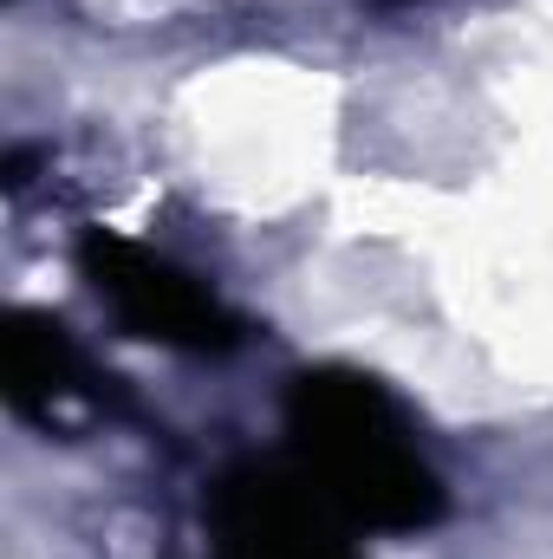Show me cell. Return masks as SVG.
Wrapping results in <instances>:
<instances>
[{
	"label": "cell",
	"mask_w": 553,
	"mask_h": 559,
	"mask_svg": "<svg viewBox=\"0 0 553 559\" xmlns=\"http://www.w3.org/2000/svg\"><path fill=\"white\" fill-rule=\"evenodd\" d=\"M286 462L352 534H423L449 514L404 411L365 371L319 365L286 384Z\"/></svg>",
	"instance_id": "6da1fadb"
},
{
	"label": "cell",
	"mask_w": 553,
	"mask_h": 559,
	"mask_svg": "<svg viewBox=\"0 0 553 559\" xmlns=\"http://www.w3.org/2000/svg\"><path fill=\"white\" fill-rule=\"evenodd\" d=\"M79 274L92 280V293L118 312V325L131 338L189 352V358H222L248 338V319L235 306H222L215 286H202L189 267L150 254L111 228L79 235Z\"/></svg>",
	"instance_id": "7a4b0ae2"
},
{
	"label": "cell",
	"mask_w": 553,
	"mask_h": 559,
	"mask_svg": "<svg viewBox=\"0 0 553 559\" xmlns=\"http://www.w3.org/2000/svg\"><path fill=\"white\" fill-rule=\"evenodd\" d=\"M0 391L7 411L39 429H66L79 404H105L92 358L72 345V332L39 312V306H13L7 312V345H0Z\"/></svg>",
	"instance_id": "277c9868"
},
{
	"label": "cell",
	"mask_w": 553,
	"mask_h": 559,
	"mask_svg": "<svg viewBox=\"0 0 553 559\" xmlns=\"http://www.w3.org/2000/svg\"><path fill=\"white\" fill-rule=\"evenodd\" d=\"M209 540L215 559H358L352 527L286 455H248L209 488Z\"/></svg>",
	"instance_id": "3957f363"
}]
</instances>
